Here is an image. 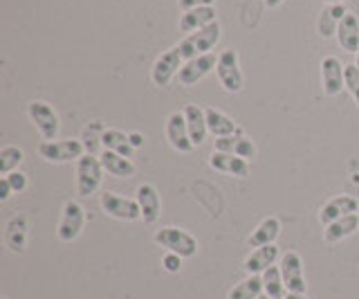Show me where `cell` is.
Instances as JSON below:
<instances>
[{
  "label": "cell",
  "mask_w": 359,
  "mask_h": 299,
  "mask_svg": "<svg viewBox=\"0 0 359 299\" xmlns=\"http://www.w3.org/2000/svg\"><path fill=\"white\" fill-rule=\"evenodd\" d=\"M222 36V29H220V23H211L207 27H202L194 34H187L182 41H180V54H182V59L189 61V59H196L200 54H209L213 48H216V43L220 41Z\"/></svg>",
  "instance_id": "obj_1"
},
{
  "label": "cell",
  "mask_w": 359,
  "mask_h": 299,
  "mask_svg": "<svg viewBox=\"0 0 359 299\" xmlns=\"http://www.w3.org/2000/svg\"><path fill=\"white\" fill-rule=\"evenodd\" d=\"M36 151L45 162L52 164L79 162L86 156V147L81 140H43Z\"/></svg>",
  "instance_id": "obj_2"
},
{
  "label": "cell",
  "mask_w": 359,
  "mask_h": 299,
  "mask_svg": "<svg viewBox=\"0 0 359 299\" xmlns=\"http://www.w3.org/2000/svg\"><path fill=\"white\" fill-rule=\"evenodd\" d=\"M153 241L157 243V246L166 248V252L180 254L182 259L196 257V252H198V239L194 234H189L187 230H180V227H173V225L157 230L153 234Z\"/></svg>",
  "instance_id": "obj_3"
},
{
  "label": "cell",
  "mask_w": 359,
  "mask_h": 299,
  "mask_svg": "<svg viewBox=\"0 0 359 299\" xmlns=\"http://www.w3.org/2000/svg\"><path fill=\"white\" fill-rule=\"evenodd\" d=\"M104 171L106 169L101 164V158L93 156V153H86L76 162V194L81 198H90L93 194H97L101 180H104Z\"/></svg>",
  "instance_id": "obj_4"
},
{
  "label": "cell",
  "mask_w": 359,
  "mask_h": 299,
  "mask_svg": "<svg viewBox=\"0 0 359 299\" xmlns=\"http://www.w3.org/2000/svg\"><path fill=\"white\" fill-rule=\"evenodd\" d=\"M216 77L220 86L224 88L227 93H241L245 79H243V72H241V63H238V54L236 50L227 48L218 54V65H216Z\"/></svg>",
  "instance_id": "obj_5"
},
{
  "label": "cell",
  "mask_w": 359,
  "mask_h": 299,
  "mask_svg": "<svg viewBox=\"0 0 359 299\" xmlns=\"http://www.w3.org/2000/svg\"><path fill=\"white\" fill-rule=\"evenodd\" d=\"M27 115L34 121V126L39 128L43 140H56V135H59V131H61V121H59V115H56V110L48 102L34 99V102L27 104Z\"/></svg>",
  "instance_id": "obj_6"
},
{
  "label": "cell",
  "mask_w": 359,
  "mask_h": 299,
  "mask_svg": "<svg viewBox=\"0 0 359 299\" xmlns=\"http://www.w3.org/2000/svg\"><path fill=\"white\" fill-rule=\"evenodd\" d=\"M86 225V209L81 203L76 201H67L63 205V214L59 220V227H56V237L63 243H72L74 239H79L81 230Z\"/></svg>",
  "instance_id": "obj_7"
},
{
  "label": "cell",
  "mask_w": 359,
  "mask_h": 299,
  "mask_svg": "<svg viewBox=\"0 0 359 299\" xmlns=\"http://www.w3.org/2000/svg\"><path fill=\"white\" fill-rule=\"evenodd\" d=\"M101 209H104L110 218L126 220V223H133V220L142 218L140 205L135 198H126V196H119V194H112V192L101 194Z\"/></svg>",
  "instance_id": "obj_8"
},
{
  "label": "cell",
  "mask_w": 359,
  "mask_h": 299,
  "mask_svg": "<svg viewBox=\"0 0 359 299\" xmlns=\"http://www.w3.org/2000/svg\"><path fill=\"white\" fill-rule=\"evenodd\" d=\"M216 65H218V57L213 52L200 54V57L189 59L182 63V68H180V74H177V81H180V86L191 88V86H196L198 81L205 79L211 70H216Z\"/></svg>",
  "instance_id": "obj_9"
},
{
  "label": "cell",
  "mask_w": 359,
  "mask_h": 299,
  "mask_svg": "<svg viewBox=\"0 0 359 299\" xmlns=\"http://www.w3.org/2000/svg\"><path fill=\"white\" fill-rule=\"evenodd\" d=\"M182 63H184V59H182V54H180L177 46L171 48V50H166L153 63V68H151V81L157 88L168 86V81H171L173 77L180 74V68H182Z\"/></svg>",
  "instance_id": "obj_10"
},
{
  "label": "cell",
  "mask_w": 359,
  "mask_h": 299,
  "mask_svg": "<svg viewBox=\"0 0 359 299\" xmlns=\"http://www.w3.org/2000/svg\"><path fill=\"white\" fill-rule=\"evenodd\" d=\"M278 268L280 274H283V281L287 293H299V295H306V277H303V261L299 257V252L294 250H287L283 257L278 261Z\"/></svg>",
  "instance_id": "obj_11"
},
{
  "label": "cell",
  "mask_w": 359,
  "mask_h": 299,
  "mask_svg": "<svg viewBox=\"0 0 359 299\" xmlns=\"http://www.w3.org/2000/svg\"><path fill=\"white\" fill-rule=\"evenodd\" d=\"M321 86L328 97H337L346 91V65H341L337 57H325L321 61Z\"/></svg>",
  "instance_id": "obj_12"
},
{
  "label": "cell",
  "mask_w": 359,
  "mask_h": 299,
  "mask_svg": "<svg viewBox=\"0 0 359 299\" xmlns=\"http://www.w3.org/2000/svg\"><path fill=\"white\" fill-rule=\"evenodd\" d=\"M166 140L168 144L180 151V153H191L196 147L194 142H191V135H189V128H187V119H184V113H171L166 119Z\"/></svg>",
  "instance_id": "obj_13"
},
{
  "label": "cell",
  "mask_w": 359,
  "mask_h": 299,
  "mask_svg": "<svg viewBox=\"0 0 359 299\" xmlns=\"http://www.w3.org/2000/svg\"><path fill=\"white\" fill-rule=\"evenodd\" d=\"M359 212V201L353 196H348V194H341V196H334L330 198L328 203H325L321 207V212H319V220H321V225H330L334 223V220H339L348 214H357Z\"/></svg>",
  "instance_id": "obj_14"
},
{
  "label": "cell",
  "mask_w": 359,
  "mask_h": 299,
  "mask_svg": "<svg viewBox=\"0 0 359 299\" xmlns=\"http://www.w3.org/2000/svg\"><path fill=\"white\" fill-rule=\"evenodd\" d=\"M135 201L140 205V212H142V220L146 225H153L157 218L162 214V203H160V194L153 185L144 182L137 187V192H135Z\"/></svg>",
  "instance_id": "obj_15"
},
{
  "label": "cell",
  "mask_w": 359,
  "mask_h": 299,
  "mask_svg": "<svg viewBox=\"0 0 359 299\" xmlns=\"http://www.w3.org/2000/svg\"><path fill=\"white\" fill-rule=\"evenodd\" d=\"M209 167L220 173L233 175V178H247L250 175V160L233 156V153H220L213 151L209 158Z\"/></svg>",
  "instance_id": "obj_16"
},
{
  "label": "cell",
  "mask_w": 359,
  "mask_h": 299,
  "mask_svg": "<svg viewBox=\"0 0 359 299\" xmlns=\"http://www.w3.org/2000/svg\"><path fill=\"white\" fill-rule=\"evenodd\" d=\"M216 151L220 153H233V156L245 158V160H252L256 158V147L254 142L245 135V133L238 128V133L227 138H216Z\"/></svg>",
  "instance_id": "obj_17"
},
{
  "label": "cell",
  "mask_w": 359,
  "mask_h": 299,
  "mask_svg": "<svg viewBox=\"0 0 359 299\" xmlns=\"http://www.w3.org/2000/svg\"><path fill=\"white\" fill-rule=\"evenodd\" d=\"M276 261H278V248H276V243H272V246L256 248L250 257L245 259L243 268L247 274H263L265 270L272 268V265H276Z\"/></svg>",
  "instance_id": "obj_18"
},
{
  "label": "cell",
  "mask_w": 359,
  "mask_h": 299,
  "mask_svg": "<svg viewBox=\"0 0 359 299\" xmlns=\"http://www.w3.org/2000/svg\"><path fill=\"white\" fill-rule=\"evenodd\" d=\"M182 113H184V119H187V128H189L191 142H194V147H200V144L205 142L207 133H209L205 110H202L198 104H187Z\"/></svg>",
  "instance_id": "obj_19"
},
{
  "label": "cell",
  "mask_w": 359,
  "mask_h": 299,
  "mask_svg": "<svg viewBox=\"0 0 359 299\" xmlns=\"http://www.w3.org/2000/svg\"><path fill=\"white\" fill-rule=\"evenodd\" d=\"M280 234V220L276 216H267L263 218L261 223H258V227L250 234V239H247V246L250 248H263V246H272V243L278 239Z\"/></svg>",
  "instance_id": "obj_20"
},
{
  "label": "cell",
  "mask_w": 359,
  "mask_h": 299,
  "mask_svg": "<svg viewBox=\"0 0 359 299\" xmlns=\"http://www.w3.org/2000/svg\"><path fill=\"white\" fill-rule=\"evenodd\" d=\"M211 23H216V9L213 7H198V9H189L180 18V32L184 34H194V32L207 27Z\"/></svg>",
  "instance_id": "obj_21"
},
{
  "label": "cell",
  "mask_w": 359,
  "mask_h": 299,
  "mask_svg": "<svg viewBox=\"0 0 359 299\" xmlns=\"http://www.w3.org/2000/svg\"><path fill=\"white\" fill-rule=\"evenodd\" d=\"M334 39L341 46V50L357 54V50H359V18L348 12L339 23V29H337Z\"/></svg>",
  "instance_id": "obj_22"
},
{
  "label": "cell",
  "mask_w": 359,
  "mask_h": 299,
  "mask_svg": "<svg viewBox=\"0 0 359 299\" xmlns=\"http://www.w3.org/2000/svg\"><path fill=\"white\" fill-rule=\"evenodd\" d=\"M348 14V9L344 7V3L339 5H328L319 14V20H317V32L323 36V39H332L337 36V29H339V23L344 20V16Z\"/></svg>",
  "instance_id": "obj_23"
},
{
  "label": "cell",
  "mask_w": 359,
  "mask_h": 299,
  "mask_svg": "<svg viewBox=\"0 0 359 299\" xmlns=\"http://www.w3.org/2000/svg\"><path fill=\"white\" fill-rule=\"evenodd\" d=\"M355 232H359V212L357 214H348L339 220H334V223L325 225L323 230V239L328 243H339L348 237H353Z\"/></svg>",
  "instance_id": "obj_24"
},
{
  "label": "cell",
  "mask_w": 359,
  "mask_h": 299,
  "mask_svg": "<svg viewBox=\"0 0 359 299\" xmlns=\"http://www.w3.org/2000/svg\"><path fill=\"white\" fill-rule=\"evenodd\" d=\"M101 164H104V169L110 173V175H115V178H133L135 175V164L130 158H123L119 156V153H112V151H104L101 153Z\"/></svg>",
  "instance_id": "obj_25"
},
{
  "label": "cell",
  "mask_w": 359,
  "mask_h": 299,
  "mask_svg": "<svg viewBox=\"0 0 359 299\" xmlns=\"http://www.w3.org/2000/svg\"><path fill=\"white\" fill-rule=\"evenodd\" d=\"M205 117H207V128L213 138H227V135H233V133H238L236 121L216 108H205Z\"/></svg>",
  "instance_id": "obj_26"
},
{
  "label": "cell",
  "mask_w": 359,
  "mask_h": 299,
  "mask_svg": "<svg viewBox=\"0 0 359 299\" xmlns=\"http://www.w3.org/2000/svg\"><path fill=\"white\" fill-rule=\"evenodd\" d=\"M101 144H104V151L119 153V156H123V158H133V153H135L128 135L117 131V128H106L104 138H101Z\"/></svg>",
  "instance_id": "obj_27"
},
{
  "label": "cell",
  "mask_w": 359,
  "mask_h": 299,
  "mask_svg": "<svg viewBox=\"0 0 359 299\" xmlns=\"http://www.w3.org/2000/svg\"><path fill=\"white\" fill-rule=\"evenodd\" d=\"M261 295H265L261 274H247V279L236 284L229 291V299H258Z\"/></svg>",
  "instance_id": "obj_28"
},
{
  "label": "cell",
  "mask_w": 359,
  "mask_h": 299,
  "mask_svg": "<svg viewBox=\"0 0 359 299\" xmlns=\"http://www.w3.org/2000/svg\"><path fill=\"white\" fill-rule=\"evenodd\" d=\"M261 277H263V291L269 299H285L287 288H285L283 274H280L278 265H272V268L265 270Z\"/></svg>",
  "instance_id": "obj_29"
},
{
  "label": "cell",
  "mask_w": 359,
  "mask_h": 299,
  "mask_svg": "<svg viewBox=\"0 0 359 299\" xmlns=\"http://www.w3.org/2000/svg\"><path fill=\"white\" fill-rule=\"evenodd\" d=\"M22 160H25L22 149L14 147V144H7V147L0 149V173L7 175L11 171H16Z\"/></svg>",
  "instance_id": "obj_30"
},
{
  "label": "cell",
  "mask_w": 359,
  "mask_h": 299,
  "mask_svg": "<svg viewBox=\"0 0 359 299\" xmlns=\"http://www.w3.org/2000/svg\"><path fill=\"white\" fill-rule=\"evenodd\" d=\"M104 124H101L99 119H95V121H90V124L86 126V131H83V138H81V142H83V147H86V153H97V149L99 147H104L101 144V138H104Z\"/></svg>",
  "instance_id": "obj_31"
},
{
  "label": "cell",
  "mask_w": 359,
  "mask_h": 299,
  "mask_svg": "<svg viewBox=\"0 0 359 299\" xmlns=\"http://www.w3.org/2000/svg\"><path fill=\"white\" fill-rule=\"evenodd\" d=\"M346 91L351 93V97L355 99V104L359 108V68L355 63L346 65Z\"/></svg>",
  "instance_id": "obj_32"
},
{
  "label": "cell",
  "mask_w": 359,
  "mask_h": 299,
  "mask_svg": "<svg viewBox=\"0 0 359 299\" xmlns=\"http://www.w3.org/2000/svg\"><path fill=\"white\" fill-rule=\"evenodd\" d=\"M162 268L166 272H171V274L180 272V268H182V257L175 254V252H166L164 257H162Z\"/></svg>",
  "instance_id": "obj_33"
},
{
  "label": "cell",
  "mask_w": 359,
  "mask_h": 299,
  "mask_svg": "<svg viewBox=\"0 0 359 299\" xmlns=\"http://www.w3.org/2000/svg\"><path fill=\"white\" fill-rule=\"evenodd\" d=\"M5 178L9 180V185H11V190H14V194H20V192H25V190H27V175H25V173L11 171V173L5 175Z\"/></svg>",
  "instance_id": "obj_34"
},
{
  "label": "cell",
  "mask_w": 359,
  "mask_h": 299,
  "mask_svg": "<svg viewBox=\"0 0 359 299\" xmlns=\"http://www.w3.org/2000/svg\"><path fill=\"white\" fill-rule=\"evenodd\" d=\"M177 5L182 12H189V9H198V7H213L216 0H177Z\"/></svg>",
  "instance_id": "obj_35"
},
{
  "label": "cell",
  "mask_w": 359,
  "mask_h": 299,
  "mask_svg": "<svg viewBox=\"0 0 359 299\" xmlns=\"http://www.w3.org/2000/svg\"><path fill=\"white\" fill-rule=\"evenodd\" d=\"M14 194V190H11V185H9V180L5 178H0V201H7V198Z\"/></svg>",
  "instance_id": "obj_36"
},
{
  "label": "cell",
  "mask_w": 359,
  "mask_h": 299,
  "mask_svg": "<svg viewBox=\"0 0 359 299\" xmlns=\"http://www.w3.org/2000/svg\"><path fill=\"white\" fill-rule=\"evenodd\" d=\"M128 140L133 144V149H140L142 144H144V135H142V133H128Z\"/></svg>",
  "instance_id": "obj_37"
},
{
  "label": "cell",
  "mask_w": 359,
  "mask_h": 299,
  "mask_svg": "<svg viewBox=\"0 0 359 299\" xmlns=\"http://www.w3.org/2000/svg\"><path fill=\"white\" fill-rule=\"evenodd\" d=\"M283 0H265V7H269V9H274V7H278Z\"/></svg>",
  "instance_id": "obj_38"
},
{
  "label": "cell",
  "mask_w": 359,
  "mask_h": 299,
  "mask_svg": "<svg viewBox=\"0 0 359 299\" xmlns=\"http://www.w3.org/2000/svg\"><path fill=\"white\" fill-rule=\"evenodd\" d=\"M285 299H308L306 295H299V293H287Z\"/></svg>",
  "instance_id": "obj_39"
},
{
  "label": "cell",
  "mask_w": 359,
  "mask_h": 299,
  "mask_svg": "<svg viewBox=\"0 0 359 299\" xmlns=\"http://www.w3.org/2000/svg\"><path fill=\"white\" fill-rule=\"evenodd\" d=\"M328 5H339V3H344V0H325Z\"/></svg>",
  "instance_id": "obj_40"
},
{
  "label": "cell",
  "mask_w": 359,
  "mask_h": 299,
  "mask_svg": "<svg viewBox=\"0 0 359 299\" xmlns=\"http://www.w3.org/2000/svg\"><path fill=\"white\" fill-rule=\"evenodd\" d=\"M355 65L359 68V50H357V54H355Z\"/></svg>",
  "instance_id": "obj_41"
},
{
  "label": "cell",
  "mask_w": 359,
  "mask_h": 299,
  "mask_svg": "<svg viewBox=\"0 0 359 299\" xmlns=\"http://www.w3.org/2000/svg\"><path fill=\"white\" fill-rule=\"evenodd\" d=\"M258 299H269V297H267V295H261V297H258Z\"/></svg>",
  "instance_id": "obj_42"
},
{
  "label": "cell",
  "mask_w": 359,
  "mask_h": 299,
  "mask_svg": "<svg viewBox=\"0 0 359 299\" xmlns=\"http://www.w3.org/2000/svg\"><path fill=\"white\" fill-rule=\"evenodd\" d=\"M3 299H7V297H3Z\"/></svg>",
  "instance_id": "obj_43"
}]
</instances>
